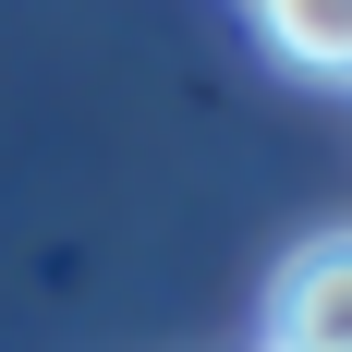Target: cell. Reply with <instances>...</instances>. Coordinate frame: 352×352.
Returning <instances> with one entry per match:
<instances>
[{
    "label": "cell",
    "mask_w": 352,
    "mask_h": 352,
    "mask_svg": "<svg viewBox=\"0 0 352 352\" xmlns=\"http://www.w3.org/2000/svg\"><path fill=\"white\" fill-rule=\"evenodd\" d=\"M255 25L292 73H340L352 85V0H255Z\"/></svg>",
    "instance_id": "2"
},
{
    "label": "cell",
    "mask_w": 352,
    "mask_h": 352,
    "mask_svg": "<svg viewBox=\"0 0 352 352\" xmlns=\"http://www.w3.org/2000/svg\"><path fill=\"white\" fill-rule=\"evenodd\" d=\"M267 352H352V231H316V243L280 267V292H267Z\"/></svg>",
    "instance_id": "1"
}]
</instances>
